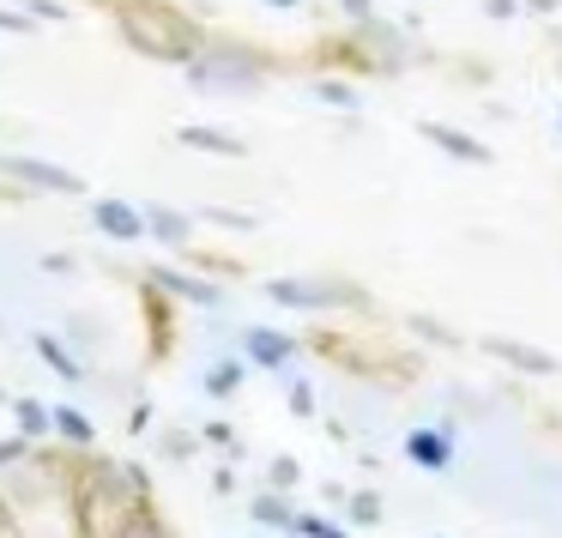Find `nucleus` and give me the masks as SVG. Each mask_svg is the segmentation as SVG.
Instances as JSON below:
<instances>
[{
    "label": "nucleus",
    "instance_id": "7c9ffc66",
    "mask_svg": "<svg viewBox=\"0 0 562 538\" xmlns=\"http://www.w3.org/2000/svg\"><path fill=\"white\" fill-rule=\"evenodd\" d=\"M37 267H43V272H74V255H43Z\"/></svg>",
    "mask_w": 562,
    "mask_h": 538
},
{
    "label": "nucleus",
    "instance_id": "9b49d317",
    "mask_svg": "<svg viewBox=\"0 0 562 538\" xmlns=\"http://www.w3.org/2000/svg\"><path fill=\"white\" fill-rule=\"evenodd\" d=\"M243 351H248V363H260V369H284L296 345L284 339V333H272V327H248L243 333Z\"/></svg>",
    "mask_w": 562,
    "mask_h": 538
},
{
    "label": "nucleus",
    "instance_id": "aec40b11",
    "mask_svg": "<svg viewBox=\"0 0 562 538\" xmlns=\"http://www.w3.org/2000/svg\"><path fill=\"white\" fill-rule=\"evenodd\" d=\"M490 351H496V357H508V363H520V369H538V376H550V369H557V363H550V357L526 351V345H508V339H496V345H490Z\"/></svg>",
    "mask_w": 562,
    "mask_h": 538
},
{
    "label": "nucleus",
    "instance_id": "39448f33",
    "mask_svg": "<svg viewBox=\"0 0 562 538\" xmlns=\"http://www.w3.org/2000/svg\"><path fill=\"white\" fill-rule=\"evenodd\" d=\"M146 279H151V291H158V296H176V303H194V309H218L224 303L218 284L200 279V272H182V267H151Z\"/></svg>",
    "mask_w": 562,
    "mask_h": 538
},
{
    "label": "nucleus",
    "instance_id": "2eb2a0df",
    "mask_svg": "<svg viewBox=\"0 0 562 538\" xmlns=\"http://www.w3.org/2000/svg\"><path fill=\"white\" fill-rule=\"evenodd\" d=\"M267 296H272V303H284V309H321V303H327V291H321V284H303V279H272Z\"/></svg>",
    "mask_w": 562,
    "mask_h": 538
},
{
    "label": "nucleus",
    "instance_id": "7ed1b4c3",
    "mask_svg": "<svg viewBox=\"0 0 562 538\" xmlns=\"http://www.w3.org/2000/svg\"><path fill=\"white\" fill-rule=\"evenodd\" d=\"M194 91H255L260 86V61L248 49H231V43H200V55L182 67Z\"/></svg>",
    "mask_w": 562,
    "mask_h": 538
},
{
    "label": "nucleus",
    "instance_id": "393cba45",
    "mask_svg": "<svg viewBox=\"0 0 562 538\" xmlns=\"http://www.w3.org/2000/svg\"><path fill=\"white\" fill-rule=\"evenodd\" d=\"M267 478H272V490L284 496V490H296V478H303V472H296V460H272Z\"/></svg>",
    "mask_w": 562,
    "mask_h": 538
},
{
    "label": "nucleus",
    "instance_id": "9d476101",
    "mask_svg": "<svg viewBox=\"0 0 562 538\" xmlns=\"http://www.w3.org/2000/svg\"><path fill=\"white\" fill-rule=\"evenodd\" d=\"M405 460L424 466V472H448L453 436H448V429H412V436H405Z\"/></svg>",
    "mask_w": 562,
    "mask_h": 538
},
{
    "label": "nucleus",
    "instance_id": "ddd939ff",
    "mask_svg": "<svg viewBox=\"0 0 562 538\" xmlns=\"http://www.w3.org/2000/svg\"><path fill=\"white\" fill-rule=\"evenodd\" d=\"M248 514H255V526H272V533H296V508L279 496V490H260V496H248Z\"/></svg>",
    "mask_w": 562,
    "mask_h": 538
},
{
    "label": "nucleus",
    "instance_id": "4468645a",
    "mask_svg": "<svg viewBox=\"0 0 562 538\" xmlns=\"http://www.w3.org/2000/svg\"><path fill=\"white\" fill-rule=\"evenodd\" d=\"M182 146H194V152H224V158H243V139H236V134H224V127H182Z\"/></svg>",
    "mask_w": 562,
    "mask_h": 538
},
{
    "label": "nucleus",
    "instance_id": "473e14b6",
    "mask_svg": "<svg viewBox=\"0 0 562 538\" xmlns=\"http://www.w3.org/2000/svg\"><path fill=\"white\" fill-rule=\"evenodd\" d=\"M267 7H296V0H267Z\"/></svg>",
    "mask_w": 562,
    "mask_h": 538
},
{
    "label": "nucleus",
    "instance_id": "b1692460",
    "mask_svg": "<svg viewBox=\"0 0 562 538\" xmlns=\"http://www.w3.org/2000/svg\"><path fill=\"white\" fill-rule=\"evenodd\" d=\"M31 31H37V19L25 7H0V37H31Z\"/></svg>",
    "mask_w": 562,
    "mask_h": 538
},
{
    "label": "nucleus",
    "instance_id": "4be33fe9",
    "mask_svg": "<svg viewBox=\"0 0 562 538\" xmlns=\"http://www.w3.org/2000/svg\"><path fill=\"white\" fill-rule=\"evenodd\" d=\"M25 13L37 19V25H67L74 7H67V0H25Z\"/></svg>",
    "mask_w": 562,
    "mask_h": 538
},
{
    "label": "nucleus",
    "instance_id": "a211bd4d",
    "mask_svg": "<svg viewBox=\"0 0 562 538\" xmlns=\"http://www.w3.org/2000/svg\"><path fill=\"white\" fill-rule=\"evenodd\" d=\"M236 381H243V363H236V357H218V363L206 369V393H212V400L236 393Z\"/></svg>",
    "mask_w": 562,
    "mask_h": 538
},
{
    "label": "nucleus",
    "instance_id": "c85d7f7f",
    "mask_svg": "<svg viewBox=\"0 0 562 538\" xmlns=\"http://www.w3.org/2000/svg\"><path fill=\"white\" fill-rule=\"evenodd\" d=\"M139 429H151V405H134V412H127V436H139Z\"/></svg>",
    "mask_w": 562,
    "mask_h": 538
},
{
    "label": "nucleus",
    "instance_id": "6e6552de",
    "mask_svg": "<svg viewBox=\"0 0 562 538\" xmlns=\"http://www.w3.org/2000/svg\"><path fill=\"white\" fill-rule=\"evenodd\" d=\"M13 429L25 441H55V405L49 400H37V393H13Z\"/></svg>",
    "mask_w": 562,
    "mask_h": 538
},
{
    "label": "nucleus",
    "instance_id": "20e7f679",
    "mask_svg": "<svg viewBox=\"0 0 562 538\" xmlns=\"http://www.w3.org/2000/svg\"><path fill=\"white\" fill-rule=\"evenodd\" d=\"M0 182L25 188V194H86V176H74L55 158H37V152H0Z\"/></svg>",
    "mask_w": 562,
    "mask_h": 538
},
{
    "label": "nucleus",
    "instance_id": "f8f14e48",
    "mask_svg": "<svg viewBox=\"0 0 562 538\" xmlns=\"http://www.w3.org/2000/svg\"><path fill=\"white\" fill-rule=\"evenodd\" d=\"M146 212V236H158L164 248H188V236H194V218L176 206H139Z\"/></svg>",
    "mask_w": 562,
    "mask_h": 538
},
{
    "label": "nucleus",
    "instance_id": "2f4dec72",
    "mask_svg": "<svg viewBox=\"0 0 562 538\" xmlns=\"http://www.w3.org/2000/svg\"><path fill=\"white\" fill-rule=\"evenodd\" d=\"M0 405H13V393H7V388H0Z\"/></svg>",
    "mask_w": 562,
    "mask_h": 538
},
{
    "label": "nucleus",
    "instance_id": "bb28decb",
    "mask_svg": "<svg viewBox=\"0 0 562 538\" xmlns=\"http://www.w3.org/2000/svg\"><path fill=\"white\" fill-rule=\"evenodd\" d=\"M351 520H363V526H375V520H381V502L369 496V490H363V496H351Z\"/></svg>",
    "mask_w": 562,
    "mask_h": 538
},
{
    "label": "nucleus",
    "instance_id": "f3484780",
    "mask_svg": "<svg viewBox=\"0 0 562 538\" xmlns=\"http://www.w3.org/2000/svg\"><path fill=\"white\" fill-rule=\"evenodd\" d=\"M31 453H37V441H25L19 429H13V436H0V478H13L19 466L31 460Z\"/></svg>",
    "mask_w": 562,
    "mask_h": 538
},
{
    "label": "nucleus",
    "instance_id": "dca6fc26",
    "mask_svg": "<svg viewBox=\"0 0 562 538\" xmlns=\"http://www.w3.org/2000/svg\"><path fill=\"white\" fill-rule=\"evenodd\" d=\"M110 538H176V533L164 526V514H158V508H146V514H134L127 526H115Z\"/></svg>",
    "mask_w": 562,
    "mask_h": 538
},
{
    "label": "nucleus",
    "instance_id": "c756f323",
    "mask_svg": "<svg viewBox=\"0 0 562 538\" xmlns=\"http://www.w3.org/2000/svg\"><path fill=\"white\" fill-rule=\"evenodd\" d=\"M291 412H296V417H308V412H315V393L296 388V393H291Z\"/></svg>",
    "mask_w": 562,
    "mask_h": 538
},
{
    "label": "nucleus",
    "instance_id": "423d86ee",
    "mask_svg": "<svg viewBox=\"0 0 562 538\" xmlns=\"http://www.w3.org/2000/svg\"><path fill=\"white\" fill-rule=\"evenodd\" d=\"M91 224H98V236H110V243H139V236H146V212L115 200V194L91 200Z\"/></svg>",
    "mask_w": 562,
    "mask_h": 538
},
{
    "label": "nucleus",
    "instance_id": "a878e982",
    "mask_svg": "<svg viewBox=\"0 0 562 538\" xmlns=\"http://www.w3.org/2000/svg\"><path fill=\"white\" fill-rule=\"evenodd\" d=\"M200 436H206L212 448H224V453H231V460H236V453H243V448H236V429H231V424H206V429H200Z\"/></svg>",
    "mask_w": 562,
    "mask_h": 538
},
{
    "label": "nucleus",
    "instance_id": "cd10ccee",
    "mask_svg": "<svg viewBox=\"0 0 562 538\" xmlns=\"http://www.w3.org/2000/svg\"><path fill=\"white\" fill-rule=\"evenodd\" d=\"M206 218L212 224H231V231H248V224H255L248 212H224V206H206Z\"/></svg>",
    "mask_w": 562,
    "mask_h": 538
},
{
    "label": "nucleus",
    "instance_id": "1a4fd4ad",
    "mask_svg": "<svg viewBox=\"0 0 562 538\" xmlns=\"http://www.w3.org/2000/svg\"><path fill=\"white\" fill-rule=\"evenodd\" d=\"M55 441H61L74 460H86V453H98V424H91L79 405H55Z\"/></svg>",
    "mask_w": 562,
    "mask_h": 538
},
{
    "label": "nucleus",
    "instance_id": "f03ea898",
    "mask_svg": "<svg viewBox=\"0 0 562 538\" xmlns=\"http://www.w3.org/2000/svg\"><path fill=\"white\" fill-rule=\"evenodd\" d=\"M115 31H122V43L134 55H146V61L188 67L200 55L194 25H188L182 13H170V7H158V0H122V7H115Z\"/></svg>",
    "mask_w": 562,
    "mask_h": 538
},
{
    "label": "nucleus",
    "instance_id": "0eeeda50",
    "mask_svg": "<svg viewBox=\"0 0 562 538\" xmlns=\"http://www.w3.org/2000/svg\"><path fill=\"white\" fill-rule=\"evenodd\" d=\"M31 351H37V363L49 369V376H61L67 388H79V381H86V357H79L61 333H31Z\"/></svg>",
    "mask_w": 562,
    "mask_h": 538
},
{
    "label": "nucleus",
    "instance_id": "6ab92c4d",
    "mask_svg": "<svg viewBox=\"0 0 562 538\" xmlns=\"http://www.w3.org/2000/svg\"><path fill=\"white\" fill-rule=\"evenodd\" d=\"M429 139H441V146H448V152H460V158H465V164H484V158H490V152H484V146H477V139H465V134H453V127H429Z\"/></svg>",
    "mask_w": 562,
    "mask_h": 538
},
{
    "label": "nucleus",
    "instance_id": "72a5a7b5",
    "mask_svg": "<svg viewBox=\"0 0 562 538\" xmlns=\"http://www.w3.org/2000/svg\"><path fill=\"white\" fill-rule=\"evenodd\" d=\"M544 7H550V0H544Z\"/></svg>",
    "mask_w": 562,
    "mask_h": 538
},
{
    "label": "nucleus",
    "instance_id": "412c9836",
    "mask_svg": "<svg viewBox=\"0 0 562 538\" xmlns=\"http://www.w3.org/2000/svg\"><path fill=\"white\" fill-rule=\"evenodd\" d=\"M296 538H351L339 520H327V514H296Z\"/></svg>",
    "mask_w": 562,
    "mask_h": 538
},
{
    "label": "nucleus",
    "instance_id": "5701e85b",
    "mask_svg": "<svg viewBox=\"0 0 562 538\" xmlns=\"http://www.w3.org/2000/svg\"><path fill=\"white\" fill-rule=\"evenodd\" d=\"M158 453H164V460H194V436H188V429H164Z\"/></svg>",
    "mask_w": 562,
    "mask_h": 538
},
{
    "label": "nucleus",
    "instance_id": "f257e3e1",
    "mask_svg": "<svg viewBox=\"0 0 562 538\" xmlns=\"http://www.w3.org/2000/svg\"><path fill=\"white\" fill-rule=\"evenodd\" d=\"M79 508H86V538H110L115 526L151 508L146 466L115 460V453H86L79 460Z\"/></svg>",
    "mask_w": 562,
    "mask_h": 538
}]
</instances>
